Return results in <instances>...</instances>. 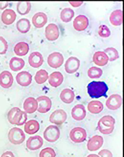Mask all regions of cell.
Listing matches in <instances>:
<instances>
[{
    "instance_id": "6da1fadb",
    "label": "cell",
    "mask_w": 124,
    "mask_h": 157,
    "mask_svg": "<svg viewBox=\"0 0 124 157\" xmlns=\"http://www.w3.org/2000/svg\"><path fill=\"white\" fill-rule=\"evenodd\" d=\"M87 88L88 94L92 98L106 97L108 90L107 84L103 82H92L88 84Z\"/></svg>"
},
{
    "instance_id": "7a4b0ae2",
    "label": "cell",
    "mask_w": 124,
    "mask_h": 157,
    "mask_svg": "<svg viewBox=\"0 0 124 157\" xmlns=\"http://www.w3.org/2000/svg\"><path fill=\"white\" fill-rule=\"evenodd\" d=\"M7 119L11 124L21 126L26 122L27 115L25 112L21 111L18 107H15L9 111L7 114Z\"/></svg>"
},
{
    "instance_id": "3957f363",
    "label": "cell",
    "mask_w": 124,
    "mask_h": 157,
    "mask_svg": "<svg viewBox=\"0 0 124 157\" xmlns=\"http://www.w3.org/2000/svg\"><path fill=\"white\" fill-rule=\"evenodd\" d=\"M115 119L110 115H106L99 120L98 123V129L100 133L109 135L113 132L114 129Z\"/></svg>"
},
{
    "instance_id": "277c9868",
    "label": "cell",
    "mask_w": 124,
    "mask_h": 157,
    "mask_svg": "<svg viewBox=\"0 0 124 157\" xmlns=\"http://www.w3.org/2000/svg\"><path fill=\"white\" fill-rule=\"evenodd\" d=\"M8 139L10 142L12 144L19 145L24 142L25 136L22 129L14 127L9 131Z\"/></svg>"
},
{
    "instance_id": "5b68a950",
    "label": "cell",
    "mask_w": 124,
    "mask_h": 157,
    "mask_svg": "<svg viewBox=\"0 0 124 157\" xmlns=\"http://www.w3.org/2000/svg\"><path fill=\"white\" fill-rule=\"evenodd\" d=\"M60 134V131L57 126L50 125L45 129L43 133V137L48 142L53 143L58 140Z\"/></svg>"
},
{
    "instance_id": "8992f818",
    "label": "cell",
    "mask_w": 124,
    "mask_h": 157,
    "mask_svg": "<svg viewBox=\"0 0 124 157\" xmlns=\"http://www.w3.org/2000/svg\"><path fill=\"white\" fill-rule=\"evenodd\" d=\"M87 132L84 128L80 127L74 128L71 131L70 137L73 142L75 143H81L86 140Z\"/></svg>"
},
{
    "instance_id": "52a82bcc",
    "label": "cell",
    "mask_w": 124,
    "mask_h": 157,
    "mask_svg": "<svg viewBox=\"0 0 124 157\" xmlns=\"http://www.w3.org/2000/svg\"><path fill=\"white\" fill-rule=\"evenodd\" d=\"M38 102L37 111L41 113H46L50 110L52 106L51 99L46 96H40L36 99Z\"/></svg>"
},
{
    "instance_id": "ba28073f",
    "label": "cell",
    "mask_w": 124,
    "mask_h": 157,
    "mask_svg": "<svg viewBox=\"0 0 124 157\" xmlns=\"http://www.w3.org/2000/svg\"><path fill=\"white\" fill-rule=\"evenodd\" d=\"M67 119L66 112L62 109H58L53 112L49 118L50 122L57 125H60L65 122Z\"/></svg>"
},
{
    "instance_id": "9c48e42d",
    "label": "cell",
    "mask_w": 124,
    "mask_h": 157,
    "mask_svg": "<svg viewBox=\"0 0 124 157\" xmlns=\"http://www.w3.org/2000/svg\"><path fill=\"white\" fill-rule=\"evenodd\" d=\"M64 59L63 55L58 52H54L50 54L48 58V63L51 67L57 68L64 63Z\"/></svg>"
},
{
    "instance_id": "30bf717a",
    "label": "cell",
    "mask_w": 124,
    "mask_h": 157,
    "mask_svg": "<svg viewBox=\"0 0 124 157\" xmlns=\"http://www.w3.org/2000/svg\"><path fill=\"white\" fill-rule=\"evenodd\" d=\"M122 104V98L118 94H113L106 101V105L108 109L115 110L121 107Z\"/></svg>"
},
{
    "instance_id": "8fae6325",
    "label": "cell",
    "mask_w": 124,
    "mask_h": 157,
    "mask_svg": "<svg viewBox=\"0 0 124 157\" xmlns=\"http://www.w3.org/2000/svg\"><path fill=\"white\" fill-rule=\"evenodd\" d=\"M80 66V61L79 59L75 57H70L65 64V70L68 74H73L77 71Z\"/></svg>"
},
{
    "instance_id": "7c38bea8",
    "label": "cell",
    "mask_w": 124,
    "mask_h": 157,
    "mask_svg": "<svg viewBox=\"0 0 124 157\" xmlns=\"http://www.w3.org/2000/svg\"><path fill=\"white\" fill-rule=\"evenodd\" d=\"M104 142L103 137L99 135H95L88 140L87 144L88 150L90 151H95L101 148Z\"/></svg>"
},
{
    "instance_id": "4fadbf2b",
    "label": "cell",
    "mask_w": 124,
    "mask_h": 157,
    "mask_svg": "<svg viewBox=\"0 0 124 157\" xmlns=\"http://www.w3.org/2000/svg\"><path fill=\"white\" fill-rule=\"evenodd\" d=\"M43 140L42 137L38 135L29 137L26 142V146L29 150H37L43 146Z\"/></svg>"
},
{
    "instance_id": "5bb4252c",
    "label": "cell",
    "mask_w": 124,
    "mask_h": 157,
    "mask_svg": "<svg viewBox=\"0 0 124 157\" xmlns=\"http://www.w3.org/2000/svg\"><path fill=\"white\" fill-rule=\"evenodd\" d=\"M45 35L48 40L54 41L57 39L60 35V32L57 25L54 23H50L45 29Z\"/></svg>"
},
{
    "instance_id": "9a60e30c",
    "label": "cell",
    "mask_w": 124,
    "mask_h": 157,
    "mask_svg": "<svg viewBox=\"0 0 124 157\" xmlns=\"http://www.w3.org/2000/svg\"><path fill=\"white\" fill-rule=\"evenodd\" d=\"M17 82L22 87L28 86L31 83L32 76L28 72L23 71L20 72L16 77Z\"/></svg>"
},
{
    "instance_id": "2e32d148",
    "label": "cell",
    "mask_w": 124,
    "mask_h": 157,
    "mask_svg": "<svg viewBox=\"0 0 124 157\" xmlns=\"http://www.w3.org/2000/svg\"><path fill=\"white\" fill-rule=\"evenodd\" d=\"M14 78L12 74L7 71H5L0 74V85L3 88H9L12 86Z\"/></svg>"
},
{
    "instance_id": "e0dca14e",
    "label": "cell",
    "mask_w": 124,
    "mask_h": 157,
    "mask_svg": "<svg viewBox=\"0 0 124 157\" xmlns=\"http://www.w3.org/2000/svg\"><path fill=\"white\" fill-rule=\"evenodd\" d=\"M72 117L76 121H81L86 117V111L85 107L81 104L76 105L72 111Z\"/></svg>"
},
{
    "instance_id": "ac0fdd59",
    "label": "cell",
    "mask_w": 124,
    "mask_h": 157,
    "mask_svg": "<svg viewBox=\"0 0 124 157\" xmlns=\"http://www.w3.org/2000/svg\"><path fill=\"white\" fill-rule=\"evenodd\" d=\"M88 23L89 21L87 17L83 15H79L74 19L73 26L77 31H84L87 28Z\"/></svg>"
},
{
    "instance_id": "d6986e66",
    "label": "cell",
    "mask_w": 124,
    "mask_h": 157,
    "mask_svg": "<svg viewBox=\"0 0 124 157\" xmlns=\"http://www.w3.org/2000/svg\"><path fill=\"white\" fill-rule=\"evenodd\" d=\"M43 61L44 60L42 55L38 52H33L29 56V63L33 67H40L42 65Z\"/></svg>"
},
{
    "instance_id": "ffe728a7",
    "label": "cell",
    "mask_w": 124,
    "mask_h": 157,
    "mask_svg": "<svg viewBox=\"0 0 124 157\" xmlns=\"http://www.w3.org/2000/svg\"><path fill=\"white\" fill-rule=\"evenodd\" d=\"M48 18L47 15L42 12L35 13L32 18V22L35 27L41 28L44 26L48 22Z\"/></svg>"
},
{
    "instance_id": "44dd1931",
    "label": "cell",
    "mask_w": 124,
    "mask_h": 157,
    "mask_svg": "<svg viewBox=\"0 0 124 157\" xmlns=\"http://www.w3.org/2000/svg\"><path fill=\"white\" fill-rule=\"evenodd\" d=\"M38 102L34 98L29 97L25 100L23 104V109L26 113H32L38 109Z\"/></svg>"
},
{
    "instance_id": "7402d4cb",
    "label": "cell",
    "mask_w": 124,
    "mask_h": 157,
    "mask_svg": "<svg viewBox=\"0 0 124 157\" xmlns=\"http://www.w3.org/2000/svg\"><path fill=\"white\" fill-rule=\"evenodd\" d=\"M64 81V76L61 72L56 71L52 72L48 77V82L52 87H57Z\"/></svg>"
},
{
    "instance_id": "603a6c76",
    "label": "cell",
    "mask_w": 124,
    "mask_h": 157,
    "mask_svg": "<svg viewBox=\"0 0 124 157\" xmlns=\"http://www.w3.org/2000/svg\"><path fill=\"white\" fill-rule=\"evenodd\" d=\"M93 60L96 65L103 66L107 64L109 59L105 52L99 51L95 52L94 54Z\"/></svg>"
},
{
    "instance_id": "cb8c5ba5",
    "label": "cell",
    "mask_w": 124,
    "mask_h": 157,
    "mask_svg": "<svg viewBox=\"0 0 124 157\" xmlns=\"http://www.w3.org/2000/svg\"><path fill=\"white\" fill-rule=\"evenodd\" d=\"M17 15L15 12L11 9H6L2 14V20L6 25L12 24L15 20Z\"/></svg>"
},
{
    "instance_id": "d4e9b609",
    "label": "cell",
    "mask_w": 124,
    "mask_h": 157,
    "mask_svg": "<svg viewBox=\"0 0 124 157\" xmlns=\"http://www.w3.org/2000/svg\"><path fill=\"white\" fill-rule=\"evenodd\" d=\"M25 131L27 134L33 135L36 133L40 128V125L38 121L31 120L25 123Z\"/></svg>"
},
{
    "instance_id": "484cf974",
    "label": "cell",
    "mask_w": 124,
    "mask_h": 157,
    "mask_svg": "<svg viewBox=\"0 0 124 157\" xmlns=\"http://www.w3.org/2000/svg\"><path fill=\"white\" fill-rule=\"evenodd\" d=\"M75 95L73 91L69 88L63 90L60 95L61 100L66 104H70L74 101Z\"/></svg>"
},
{
    "instance_id": "4316f807",
    "label": "cell",
    "mask_w": 124,
    "mask_h": 157,
    "mask_svg": "<svg viewBox=\"0 0 124 157\" xmlns=\"http://www.w3.org/2000/svg\"><path fill=\"white\" fill-rule=\"evenodd\" d=\"M110 20L111 24L115 26L121 25L123 23V12L121 10H117L110 15Z\"/></svg>"
},
{
    "instance_id": "83f0119b",
    "label": "cell",
    "mask_w": 124,
    "mask_h": 157,
    "mask_svg": "<svg viewBox=\"0 0 124 157\" xmlns=\"http://www.w3.org/2000/svg\"><path fill=\"white\" fill-rule=\"evenodd\" d=\"M25 65V62L23 59L16 57L12 58L9 63L10 68L14 71L21 70Z\"/></svg>"
},
{
    "instance_id": "f1b7e54d",
    "label": "cell",
    "mask_w": 124,
    "mask_h": 157,
    "mask_svg": "<svg viewBox=\"0 0 124 157\" xmlns=\"http://www.w3.org/2000/svg\"><path fill=\"white\" fill-rule=\"evenodd\" d=\"M103 108V104L98 101H90L87 105L88 111L92 114H98L101 113Z\"/></svg>"
},
{
    "instance_id": "f546056e",
    "label": "cell",
    "mask_w": 124,
    "mask_h": 157,
    "mask_svg": "<svg viewBox=\"0 0 124 157\" xmlns=\"http://www.w3.org/2000/svg\"><path fill=\"white\" fill-rule=\"evenodd\" d=\"M29 50L28 44L25 42L17 43L14 48L15 54L19 56H25L28 53Z\"/></svg>"
},
{
    "instance_id": "4dcf8cb0",
    "label": "cell",
    "mask_w": 124,
    "mask_h": 157,
    "mask_svg": "<svg viewBox=\"0 0 124 157\" xmlns=\"http://www.w3.org/2000/svg\"><path fill=\"white\" fill-rule=\"evenodd\" d=\"M31 26L30 21L26 18L20 19L17 23V30L23 34L28 32L30 29Z\"/></svg>"
},
{
    "instance_id": "1f68e13d",
    "label": "cell",
    "mask_w": 124,
    "mask_h": 157,
    "mask_svg": "<svg viewBox=\"0 0 124 157\" xmlns=\"http://www.w3.org/2000/svg\"><path fill=\"white\" fill-rule=\"evenodd\" d=\"M31 7V4L30 2H19L17 4V12L21 15H26L30 11Z\"/></svg>"
},
{
    "instance_id": "d6a6232c",
    "label": "cell",
    "mask_w": 124,
    "mask_h": 157,
    "mask_svg": "<svg viewBox=\"0 0 124 157\" xmlns=\"http://www.w3.org/2000/svg\"><path fill=\"white\" fill-rule=\"evenodd\" d=\"M74 12L70 8H66L61 12L60 18L64 22L68 23L71 21L74 17Z\"/></svg>"
},
{
    "instance_id": "836d02e7",
    "label": "cell",
    "mask_w": 124,
    "mask_h": 157,
    "mask_svg": "<svg viewBox=\"0 0 124 157\" xmlns=\"http://www.w3.org/2000/svg\"><path fill=\"white\" fill-rule=\"evenodd\" d=\"M48 78V74L46 70L41 69L37 72L35 76L37 83L41 84L45 83Z\"/></svg>"
},
{
    "instance_id": "e575fe53",
    "label": "cell",
    "mask_w": 124,
    "mask_h": 157,
    "mask_svg": "<svg viewBox=\"0 0 124 157\" xmlns=\"http://www.w3.org/2000/svg\"><path fill=\"white\" fill-rule=\"evenodd\" d=\"M103 74V71L101 68L92 67L89 68L88 71V76L90 78H100Z\"/></svg>"
},
{
    "instance_id": "d590c367",
    "label": "cell",
    "mask_w": 124,
    "mask_h": 157,
    "mask_svg": "<svg viewBox=\"0 0 124 157\" xmlns=\"http://www.w3.org/2000/svg\"><path fill=\"white\" fill-rule=\"evenodd\" d=\"M105 52L109 57L110 61H113L119 58L118 52L116 49L113 48H109L105 49Z\"/></svg>"
},
{
    "instance_id": "8d00e7d4",
    "label": "cell",
    "mask_w": 124,
    "mask_h": 157,
    "mask_svg": "<svg viewBox=\"0 0 124 157\" xmlns=\"http://www.w3.org/2000/svg\"><path fill=\"white\" fill-rule=\"evenodd\" d=\"M56 156L54 150L50 147L43 149L39 154V157H56Z\"/></svg>"
},
{
    "instance_id": "74e56055",
    "label": "cell",
    "mask_w": 124,
    "mask_h": 157,
    "mask_svg": "<svg viewBox=\"0 0 124 157\" xmlns=\"http://www.w3.org/2000/svg\"><path fill=\"white\" fill-rule=\"evenodd\" d=\"M98 34L100 36L103 38H107L111 34L110 29L105 25H100L98 31Z\"/></svg>"
},
{
    "instance_id": "f35d334b",
    "label": "cell",
    "mask_w": 124,
    "mask_h": 157,
    "mask_svg": "<svg viewBox=\"0 0 124 157\" xmlns=\"http://www.w3.org/2000/svg\"><path fill=\"white\" fill-rule=\"evenodd\" d=\"M8 48V44L4 38L0 36V54H4Z\"/></svg>"
},
{
    "instance_id": "ab89813d",
    "label": "cell",
    "mask_w": 124,
    "mask_h": 157,
    "mask_svg": "<svg viewBox=\"0 0 124 157\" xmlns=\"http://www.w3.org/2000/svg\"><path fill=\"white\" fill-rule=\"evenodd\" d=\"M98 155L101 157H113V155L110 151L107 149H103L98 153Z\"/></svg>"
},
{
    "instance_id": "60d3db41",
    "label": "cell",
    "mask_w": 124,
    "mask_h": 157,
    "mask_svg": "<svg viewBox=\"0 0 124 157\" xmlns=\"http://www.w3.org/2000/svg\"><path fill=\"white\" fill-rule=\"evenodd\" d=\"M1 157H15L13 153L11 151H7L2 155Z\"/></svg>"
},
{
    "instance_id": "b9f144b4",
    "label": "cell",
    "mask_w": 124,
    "mask_h": 157,
    "mask_svg": "<svg viewBox=\"0 0 124 157\" xmlns=\"http://www.w3.org/2000/svg\"><path fill=\"white\" fill-rule=\"evenodd\" d=\"M69 2L72 6L74 7H77L81 5L83 2Z\"/></svg>"
},
{
    "instance_id": "7bdbcfd3",
    "label": "cell",
    "mask_w": 124,
    "mask_h": 157,
    "mask_svg": "<svg viewBox=\"0 0 124 157\" xmlns=\"http://www.w3.org/2000/svg\"><path fill=\"white\" fill-rule=\"evenodd\" d=\"M9 5L8 2H0V9L3 10Z\"/></svg>"
},
{
    "instance_id": "ee69618b",
    "label": "cell",
    "mask_w": 124,
    "mask_h": 157,
    "mask_svg": "<svg viewBox=\"0 0 124 157\" xmlns=\"http://www.w3.org/2000/svg\"><path fill=\"white\" fill-rule=\"evenodd\" d=\"M87 157H100L98 155L96 154H92L88 155Z\"/></svg>"
}]
</instances>
